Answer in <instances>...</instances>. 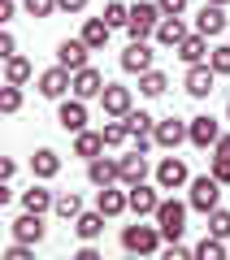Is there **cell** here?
<instances>
[{
  "label": "cell",
  "mask_w": 230,
  "mask_h": 260,
  "mask_svg": "<svg viewBox=\"0 0 230 260\" xmlns=\"http://www.w3.org/2000/svg\"><path fill=\"white\" fill-rule=\"evenodd\" d=\"M161 239H165V234H161V225H126V230H122V247L130 251V256H157L161 251Z\"/></svg>",
  "instance_id": "obj_1"
},
{
  "label": "cell",
  "mask_w": 230,
  "mask_h": 260,
  "mask_svg": "<svg viewBox=\"0 0 230 260\" xmlns=\"http://www.w3.org/2000/svg\"><path fill=\"white\" fill-rule=\"evenodd\" d=\"M187 208L191 204H183V200H161L157 225H161V234H165V243H178L187 234Z\"/></svg>",
  "instance_id": "obj_2"
},
{
  "label": "cell",
  "mask_w": 230,
  "mask_h": 260,
  "mask_svg": "<svg viewBox=\"0 0 230 260\" xmlns=\"http://www.w3.org/2000/svg\"><path fill=\"white\" fill-rule=\"evenodd\" d=\"M161 5H152V0H139V5H130V22H126V30H130V39H148V35H157V26H161Z\"/></svg>",
  "instance_id": "obj_3"
},
{
  "label": "cell",
  "mask_w": 230,
  "mask_h": 260,
  "mask_svg": "<svg viewBox=\"0 0 230 260\" xmlns=\"http://www.w3.org/2000/svg\"><path fill=\"white\" fill-rule=\"evenodd\" d=\"M217 200H221V182H217L213 174L191 178V195H187V204H191L195 213H204V217H209L213 208H217Z\"/></svg>",
  "instance_id": "obj_4"
},
{
  "label": "cell",
  "mask_w": 230,
  "mask_h": 260,
  "mask_svg": "<svg viewBox=\"0 0 230 260\" xmlns=\"http://www.w3.org/2000/svg\"><path fill=\"white\" fill-rule=\"evenodd\" d=\"M152 139H157V148H169V152H178L183 143H191V121L161 117V121H157V130H152Z\"/></svg>",
  "instance_id": "obj_5"
},
{
  "label": "cell",
  "mask_w": 230,
  "mask_h": 260,
  "mask_svg": "<svg viewBox=\"0 0 230 260\" xmlns=\"http://www.w3.org/2000/svg\"><path fill=\"white\" fill-rule=\"evenodd\" d=\"M217 70H213L209 61H200V65H187V78H183V87H187V95L191 100H204V95H213V87H217Z\"/></svg>",
  "instance_id": "obj_6"
},
{
  "label": "cell",
  "mask_w": 230,
  "mask_h": 260,
  "mask_svg": "<svg viewBox=\"0 0 230 260\" xmlns=\"http://www.w3.org/2000/svg\"><path fill=\"white\" fill-rule=\"evenodd\" d=\"M65 91H74V70L52 65V70L39 74V95H44V100H65Z\"/></svg>",
  "instance_id": "obj_7"
},
{
  "label": "cell",
  "mask_w": 230,
  "mask_h": 260,
  "mask_svg": "<svg viewBox=\"0 0 230 260\" xmlns=\"http://www.w3.org/2000/svg\"><path fill=\"white\" fill-rule=\"evenodd\" d=\"M157 186H161V191H183V186H191L187 160H183V156H165V160L157 165Z\"/></svg>",
  "instance_id": "obj_8"
},
{
  "label": "cell",
  "mask_w": 230,
  "mask_h": 260,
  "mask_svg": "<svg viewBox=\"0 0 230 260\" xmlns=\"http://www.w3.org/2000/svg\"><path fill=\"white\" fill-rule=\"evenodd\" d=\"M118 182L122 186H135V182H148V152L130 148L118 156Z\"/></svg>",
  "instance_id": "obj_9"
},
{
  "label": "cell",
  "mask_w": 230,
  "mask_h": 260,
  "mask_svg": "<svg viewBox=\"0 0 230 260\" xmlns=\"http://www.w3.org/2000/svg\"><path fill=\"white\" fill-rule=\"evenodd\" d=\"M126 130H130V143H135L139 152H148L152 148V130H157V117H152V113H143V109H130L126 113Z\"/></svg>",
  "instance_id": "obj_10"
},
{
  "label": "cell",
  "mask_w": 230,
  "mask_h": 260,
  "mask_svg": "<svg viewBox=\"0 0 230 260\" xmlns=\"http://www.w3.org/2000/svg\"><path fill=\"white\" fill-rule=\"evenodd\" d=\"M152 61H157V52H152L148 39H130V48L122 52V70H126V74H148Z\"/></svg>",
  "instance_id": "obj_11"
},
{
  "label": "cell",
  "mask_w": 230,
  "mask_h": 260,
  "mask_svg": "<svg viewBox=\"0 0 230 260\" xmlns=\"http://www.w3.org/2000/svg\"><path fill=\"white\" fill-rule=\"evenodd\" d=\"M100 109H104V117H126V113L135 109V95H130V87L109 83V87H104V95H100Z\"/></svg>",
  "instance_id": "obj_12"
},
{
  "label": "cell",
  "mask_w": 230,
  "mask_h": 260,
  "mask_svg": "<svg viewBox=\"0 0 230 260\" xmlns=\"http://www.w3.org/2000/svg\"><path fill=\"white\" fill-rule=\"evenodd\" d=\"M56 126L65 130V135H78V130H87V100H61V109H56Z\"/></svg>",
  "instance_id": "obj_13"
},
{
  "label": "cell",
  "mask_w": 230,
  "mask_h": 260,
  "mask_svg": "<svg viewBox=\"0 0 230 260\" xmlns=\"http://www.w3.org/2000/svg\"><path fill=\"white\" fill-rule=\"evenodd\" d=\"M104 74L100 70H92V65H83V70H74V95H78V100H100L104 95Z\"/></svg>",
  "instance_id": "obj_14"
},
{
  "label": "cell",
  "mask_w": 230,
  "mask_h": 260,
  "mask_svg": "<svg viewBox=\"0 0 230 260\" xmlns=\"http://www.w3.org/2000/svg\"><path fill=\"white\" fill-rule=\"evenodd\" d=\"M126 195H130V213H135V217H157V208H161L157 186L135 182V186H126Z\"/></svg>",
  "instance_id": "obj_15"
},
{
  "label": "cell",
  "mask_w": 230,
  "mask_h": 260,
  "mask_svg": "<svg viewBox=\"0 0 230 260\" xmlns=\"http://www.w3.org/2000/svg\"><path fill=\"white\" fill-rule=\"evenodd\" d=\"M9 230H13V239H18V243H31V247L44 243V234H48L44 230V213H26V208H22V217L9 225Z\"/></svg>",
  "instance_id": "obj_16"
},
{
  "label": "cell",
  "mask_w": 230,
  "mask_h": 260,
  "mask_svg": "<svg viewBox=\"0 0 230 260\" xmlns=\"http://www.w3.org/2000/svg\"><path fill=\"white\" fill-rule=\"evenodd\" d=\"M96 208H100L104 217H122V213H130V195L118 191V182H109V186L96 191Z\"/></svg>",
  "instance_id": "obj_17"
},
{
  "label": "cell",
  "mask_w": 230,
  "mask_h": 260,
  "mask_svg": "<svg viewBox=\"0 0 230 260\" xmlns=\"http://www.w3.org/2000/svg\"><path fill=\"white\" fill-rule=\"evenodd\" d=\"M87 52H92V48H87L83 35H78V39H61V44H56V65H65V70H83Z\"/></svg>",
  "instance_id": "obj_18"
},
{
  "label": "cell",
  "mask_w": 230,
  "mask_h": 260,
  "mask_svg": "<svg viewBox=\"0 0 230 260\" xmlns=\"http://www.w3.org/2000/svg\"><path fill=\"white\" fill-rule=\"evenodd\" d=\"M195 30H200V35H221V30H226V5H209V0H204V9L195 13Z\"/></svg>",
  "instance_id": "obj_19"
},
{
  "label": "cell",
  "mask_w": 230,
  "mask_h": 260,
  "mask_svg": "<svg viewBox=\"0 0 230 260\" xmlns=\"http://www.w3.org/2000/svg\"><path fill=\"white\" fill-rule=\"evenodd\" d=\"M217 139H221V126H217V117H209V113L191 117V143H195V148H213Z\"/></svg>",
  "instance_id": "obj_20"
},
{
  "label": "cell",
  "mask_w": 230,
  "mask_h": 260,
  "mask_svg": "<svg viewBox=\"0 0 230 260\" xmlns=\"http://www.w3.org/2000/svg\"><path fill=\"white\" fill-rule=\"evenodd\" d=\"M174 52L183 56L187 65H200V61H209V52H213V48H209V35H200V30H195V35H187L183 44L174 48Z\"/></svg>",
  "instance_id": "obj_21"
},
{
  "label": "cell",
  "mask_w": 230,
  "mask_h": 260,
  "mask_svg": "<svg viewBox=\"0 0 230 260\" xmlns=\"http://www.w3.org/2000/svg\"><path fill=\"white\" fill-rule=\"evenodd\" d=\"M83 39H87V48H92V52H104V44L113 39V26L104 22V13H100V18H87V22H83Z\"/></svg>",
  "instance_id": "obj_22"
},
{
  "label": "cell",
  "mask_w": 230,
  "mask_h": 260,
  "mask_svg": "<svg viewBox=\"0 0 230 260\" xmlns=\"http://www.w3.org/2000/svg\"><path fill=\"white\" fill-rule=\"evenodd\" d=\"M74 234H78L83 243H96L104 234V213H100V208H96V213H78V217H74Z\"/></svg>",
  "instance_id": "obj_23"
},
{
  "label": "cell",
  "mask_w": 230,
  "mask_h": 260,
  "mask_svg": "<svg viewBox=\"0 0 230 260\" xmlns=\"http://www.w3.org/2000/svg\"><path fill=\"white\" fill-rule=\"evenodd\" d=\"M31 174H35L39 182H48V178H56V174H61V156H56L52 148H39L35 156H31Z\"/></svg>",
  "instance_id": "obj_24"
},
{
  "label": "cell",
  "mask_w": 230,
  "mask_h": 260,
  "mask_svg": "<svg viewBox=\"0 0 230 260\" xmlns=\"http://www.w3.org/2000/svg\"><path fill=\"white\" fill-rule=\"evenodd\" d=\"M100 152H104V135H100V130H78V135H74V156L96 160Z\"/></svg>",
  "instance_id": "obj_25"
},
{
  "label": "cell",
  "mask_w": 230,
  "mask_h": 260,
  "mask_svg": "<svg viewBox=\"0 0 230 260\" xmlns=\"http://www.w3.org/2000/svg\"><path fill=\"white\" fill-rule=\"evenodd\" d=\"M187 35H191V30L183 26V18H161V26H157V35H152V39H157L161 48H178Z\"/></svg>",
  "instance_id": "obj_26"
},
{
  "label": "cell",
  "mask_w": 230,
  "mask_h": 260,
  "mask_svg": "<svg viewBox=\"0 0 230 260\" xmlns=\"http://www.w3.org/2000/svg\"><path fill=\"white\" fill-rule=\"evenodd\" d=\"M52 204H56V195L48 191V186H26V191H22V208H26V213H52Z\"/></svg>",
  "instance_id": "obj_27"
},
{
  "label": "cell",
  "mask_w": 230,
  "mask_h": 260,
  "mask_svg": "<svg viewBox=\"0 0 230 260\" xmlns=\"http://www.w3.org/2000/svg\"><path fill=\"white\" fill-rule=\"evenodd\" d=\"M87 178H92V186H109V182H118V160H113V156H96V160H87Z\"/></svg>",
  "instance_id": "obj_28"
},
{
  "label": "cell",
  "mask_w": 230,
  "mask_h": 260,
  "mask_svg": "<svg viewBox=\"0 0 230 260\" xmlns=\"http://www.w3.org/2000/svg\"><path fill=\"white\" fill-rule=\"evenodd\" d=\"M31 74H35V65H31L22 52H18V56H5V83H18V87H22Z\"/></svg>",
  "instance_id": "obj_29"
},
{
  "label": "cell",
  "mask_w": 230,
  "mask_h": 260,
  "mask_svg": "<svg viewBox=\"0 0 230 260\" xmlns=\"http://www.w3.org/2000/svg\"><path fill=\"white\" fill-rule=\"evenodd\" d=\"M52 213L61 217V221H74V217L83 213V200H78V191H56V204Z\"/></svg>",
  "instance_id": "obj_30"
},
{
  "label": "cell",
  "mask_w": 230,
  "mask_h": 260,
  "mask_svg": "<svg viewBox=\"0 0 230 260\" xmlns=\"http://www.w3.org/2000/svg\"><path fill=\"white\" fill-rule=\"evenodd\" d=\"M165 87H169V78L161 74V70H148V74H139V91H143L148 100H157V95H165Z\"/></svg>",
  "instance_id": "obj_31"
},
{
  "label": "cell",
  "mask_w": 230,
  "mask_h": 260,
  "mask_svg": "<svg viewBox=\"0 0 230 260\" xmlns=\"http://www.w3.org/2000/svg\"><path fill=\"white\" fill-rule=\"evenodd\" d=\"M100 135H104V148H122V143L130 139V130H126V117H109Z\"/></svg>",
  "instance_id": "obj_32"
},
{
  "label": "cell",
  "mask_w": 230,
  "mask_h": 260,
  "mask_svg": "<svg viewBox=\"0 0 230 260\" xmlns=\"http://www.w3.org/2000/svg\"><path fill=\"white\" fill-rule=\"evenodd\" d=\"M18 109H22V87H18V83H5V87H0V113L13 117Z\"/></svg>",
  "instance_id": "obj_33"
},
{
  "label": "cell",
  "mask_w": 230,
  "mask_h": 260,
  "mask_svg": "<svg viewBox=\"0 0 230 260\" xmlns=\"http://www.w3.org/2000/svg\"><path fill=\"white\" fill-rule=\"evenodd\" d=\"M195 256H200V260H221V256H226V243H221L217 234H204V239L195 243Z\"/></svg>",
  "instance_id": "obj_34"
},
{
  "label": "cell",
  "mask_w": 230,
  "mask_h": 260,
  "mask_svg": "<svg viewBox=\"0 0 230 260\" xmlns=\"http://www.w3.org/2000/svg\"><path fill=\"white\" fill-rule=\"evenodd\" d=\"M104 22H109L113 30L126 26V22H130V5H122V0H109V5H104Z\"/></svg>",
  "instance_id": "obj_35"
},
{
  "label": "cell",
  "mask_w": 230,
  "mask_h": 260,
  "mask_svg": "<svg viewBox=\"0 0 230 260\" xmlns=\"http://www.w3.org/2000/svg\"><path fill=\"white\" fill-rule=\"evenodd\" d=\"M209 234L230 239V213H226V208H213V213H209Z\"/></svg>",
  "instance_id": "obj_36"
},
{
  "label": "cell",
  "mask_w": 230,
  "mask_h": 260,
  "mask_svg": "<svg viewBox=\"0 0 230 260\" xmlns=\"http://www.w3.org/2000/svg\"><path fill=\"white\" fill-rule=\"evenodd\" d=\"M209 65L217 70V74H230V44H217L209 52Z\"/></svg>",
  "instance_id": "obj_37"
},
{
  "label": "cell",
  "mask_w": 230,
  "mask_h": 260,
  "mask_svg": "<svg viewBox=\"0 0 230 260\" xmlns=\"http://www.w3.org/2000/svg\"><path fill=\"white\" fill-rule=\"evenodd\" d=\"M22 9H26L31 18H52V13H56V0H22Z\"/></svg>",
  "instance_id": "obj_38"
},
{
  "label": "cell",
  "mask_w": 230,
  "mask_h": 260,
  "mask_svg": "<svg viewBox=\"0 0 230 260\" xmlns=\"http://www.w3.org/2000/svg\"><path fill=\"white\" fill-rule=\"evenodd\" d=\"M209 174L226 186V182H230V156H213V169H209Z\"/></svg>",
  "instance_id": "obj_39"
},
{
  "label": "cell",
  "mask_w": 230,
  "mask_h": 260,
  "mask_svg": "<svg viewBox=\"0 0 230 260\" xmlns=\"http://www.w3.org/2000/svg\"><path fill=\"white\" fill-rule=\"evenodd\" d=\"M0 260H31V243L13 239V247H5V256H0Z\"/></svg>",
  "instance_id": "obj_40"
},
{
  "label": "cell",
  "mask_w": 230,
  "mask_h": 260,
  "mask_svg": "<svg viewBox=\"0 0 230 260\" xmlns=\"http://www.w3.org/2000/svg\"><path fill=\"white\" fill-rule=\"evenodd\" d=\"M157 5H161L165 18H183V13H187V0H157Z\"/></svg>",
  "instance_id": "obj_41"
},
{
  "label": "cell",
  "mask_w": 230,
  "mask_h": 260,
  "mask_svg": "<svg viewBox=\"0 0 230 260\" xmlns=\"http://www.w3.org/2000/svg\"><path fill=\"white\" fill-rule=\"evenodd\" d=\"M0 56H18V39H13V30H0Z\"/></svg>",
  "instance_id": "obj_42"
},
{
  "label": "cell",
  "mask_w": 230,
  "mask_h": 260,
  "mask_svg": "<svg viewBox=\"0 0 230 260\" xmlns=\"http://www.w3.org/2000/svg\"><path fill=\"white\" fill-rule=\"evenodd\" d=\"M56 9H61V13H83L87 0H56Z\"/></svg>",
  "instance_id": "obj_43"
},
{
  "label": "cell",
  "mask_w": 230,
  "mask_h": 260,
  "mask_svg": "<svg viewBox=\"0 0 230 260\" xmlns=\"http://www.w3.org/2000/svg\"><path fill=\"white\" fill-rule=\"evenodd\" d=\"M74 260H100V251H96V247H92V243H83V247L74 251Z\"/></svg>",
  "instance_id": "obj_44"
},
{
  "label": "cell",
  "mask_w": 230,
  "mask_h": 260,
  "mask_svg": "<svg viewBox=\"0 0 230 260\" xmlns=\"http://www.w3.org/2000/svg\"><path fill=\"white\" fill-rule=\"evenodd\" d=\"M13 9H18V0H0V22H13Z\"/></svg>",
  "instance_id": "obj_45"
},
{
  "label": "cell",
  "mask_w": 230,
  "mask_h": 260,
  "mask_svg": "<svg viewBox=\"0 0 230 260\" xmlns=\"http://www.w3.org/2000/svg\"><path fill=\"white\" fill-rule=\"evenodd\" d=\"M13 174H18V165H13V160H5V165H0V178H5V182H13Z\"/></svg>",
  "instance_id": "obj_46"
},
{
  "label": "cell",
  "mask_w": 230,
  "mask_h": 260,
  "mask_svg": "<svg viewBox=\"0 0 230 260\" xmlns=\"http://www.w3.org/2000/svg\"><path fill=\"white\" fill-rule=\"evenodd\" d=\"M209 5H230V0H209Z\"/></svg>",
  "instance_id": "obj_47"
},
{
  "label": "cell",
  "mask_w": 230,
  "mask_h": 260,
  "mask_svg": "<svg viewBox=\"0 0 230 260\" xmlns=\"http://www.w3.org/2000/svg\"><path fill=\"white\" fill-rule=\"evenodd\" d=\"M226 121H230V104H226Z\"/></svg>",
  "instance_id": "obj_48"
}]
</instances>
